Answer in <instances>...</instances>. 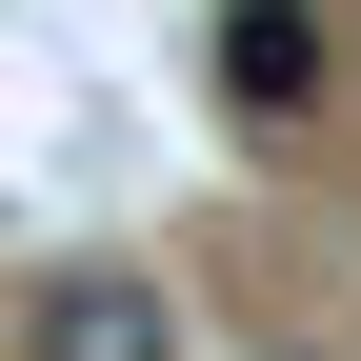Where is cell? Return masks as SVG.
Segmentation results:
<instances>
[{
	"label": "cell",
	"mask_w": 361,
	"mask_h": 361,
	"mask_svg": "<svg viewBox=\"0 0 361 361\" xmlns=\"http://www.w3.org/2000/svg\"><path fill=\"white\" fill-rule=\"evenodd\" d=\"M20 361H180V301L141 261H61V281L20 301Z\"/></svg>",
	"instance_id": "cell-1"
},
{
	"label": "cell",
	"mask_w": 361,
	"mask_h": 361,
	"mask_svg": "<svg viewBox=\"0 0 361 361\" xmlns=\"http://www.w3.org/2000/svg\"><path fill=\"white\" fill-rule=\"evenodd\" d=\"M221 101L281 141V121H322V0H221Z\"/></svg>",
	"instance_id": "cell-2"
}]
</instances>
